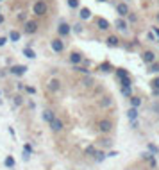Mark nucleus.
Segmentation results:
<instances>
[{"label":"nucleus","instance_id":"nucleus-1","mask_svg":"<svg viewBox=\"0 0 159 170\" xmlns=\"http://www.w3.org/2000/svg\"><path fill=\"white\" fill-rule=\"evenodd\" d=\"M113 129H115V122L111 118H98L97 120V131L100 135H109V133H113Z\"/></svg>","mask_w":159,"mask_h":170},{"label":"nucleus","instance_id":"nucleus-2","mask_svg":"<svg viewBox=\"0 0 159 170\" xmlns=\"http://www.w3.org/2000/svg\"><path fill=\"white\" fill-rule=\"evenodd\" d=\"M32 13H34V16H45V14L48 13V6H47V2H45V0H38V2H34V6H32Z\"/></svg>","mask_w":159,"mask_h":170},{"label":"nucleus","instance_id":"nucleus-3","mask_svg":"<svg viewBox=\"0 0 159 170\" xmlns=\"http://www.w3.org/2000/svg\"><path fill=\"white\" fill-rule=\"evenodd\" d=\"M38 31H39V23H38L36 20H27L25 23H23V32L25 34H36Z\"/></svg>","mask_w":159,"mask_h":170},{"label":"nucleus","instance_id":"nucleus-4","mask_svg":"<svg viewBox=\"0 0 159 170\" xmlns=\"http://www.w3.org/2000/svg\"><path fill=\"white\" fill-rule=\"evenodd\" d=\"M82 61H84V56L80 54L79 50H73V52H70V56H68V63L72 64V66H79Z\"/></svg>","mask_w":159,"mask_h":170},{"label":"nucleus","instance_id":"nucleus-5","mask_svg":"<svg viewBox=\"0 0 159 170\" xmlns=\"http://www.w3.org/2000/svg\"><path fill=\"white\" fill-rule=\"evenodd\" d=\"M50 49L54 52H57V54L65 52V41H63V38H54L50 41Z\"/></svg>","mask_w":159,"mask_h":170},{"label":"nucleus","instance_id":"nucleus-6","mask_svg":"<svg viewBox=\"0 0 159 170\" xmlns=\"http://www.w3.org/2000/svg\"><path fill=\"white\" fill-rule=\"evenodd\" d=\"M27 66L25 64H13L11 68H9V72H11V75H16V77H22V75H25L27 73Z\"/></svg>","mask_w":159,"mask_h":170},{"label":"nucleus","instance_id":"nucleus-7","mask_svg":"<svg viewBox=\"0 0 159 170\" xmlns=\"http://www.w3.org/2000/svg\"><path fill=\"white\" fill-rule=\"evenodd\" d=\"M141 61L150 66L152 63H156V52L154 50H145V52H141Z\"/></svg>","mask_w":159,"mask_h":170},{"label":"nucleus","instance_id":"nucleus-8","mask_svg":"<svg viewBox=\"0 0 159 170\" xmlns=\"http://www.w3.org/2000/svg\"><path fill=\"white\" fill-rule=\"evenodd\" d=\"M72 32V27H70V23H66V21H61L57 25V34L59 38H66V36H70Z\"/></svg>","mask_w":159,"mask_h":170},{"label":"nucleus","instance_id":"nucleus-9","mask_svg":"<svg viewBox=\"0 0 159 170\" xmlns=\"http://www.w3.org/2000/svg\"><path fill=\"white\" fill-rule=\"evenodd\" d=\"M47 90H48L50 93H57V92H61V81H59L57 77L50 79V81H48V84H47Z\"/></svg>","mask_w":159,"mask_h":170},{"label":"nucleus","instance_id":"nucleus-10","mask_svg":"<svg viewBox=\"0 0 159 170\" xmlns=\"http://www.w3.org/2000/svg\"><path fill=\"white\" fill-rule=\"evenodd\" d=\"M97 142H98V149H109V147H113V140H111V138H109L107 135H102L100 138H98V140H97Z\"/></svg>","mask_w":159,"mask_h":170},{"label":"nucleus","instance_id":"nucleus-11","mask_svg":"<svg viewBox=\"0 0 159 170\" xmlns=\"http://www.w3.org/2000/svg\"><path fill=\"white\" fill-rule=\"evenodd\" d=\"M48 125H50V131H52V133H61V131L65 129V124H63V120H61V118H57V116H56V118H54L50 124H48Z\"/></svg>","mask_w":159,"mask_h":170},{"label":"nucleus","instance_id":"nucleus-12","mask_svg":"<svg viewBox=\"0 0 159 170\" xmlns=\"http://www.w3.org/2000/svg\"><path fill=\"white\" fill-rule=\"evenodd\" d=\"M116 13H118V16H120V18H127V14L130 13L127 2H120V4H116Z\"/></svg>","mask_w":159,"mask_h":170},{"label":"nucleus","instance_id":"nucleus-13","mask_svg":"<svg viewBox=\"0 0 159 170\" xmlns=\"http://www.w3.org/2000/svg\"><path fill=\"white\" fill-rule=\"evenodd\" d=\"M95 23H97V27H98V31H107L109 27H111V23H109L106 18H102V16H98V18H95Z\"/></svg>","mask_w":159,"mask_h":170},{"label":"nucleus","instance_id":"nucleus-14","mask_svg":"<svg viewBox=\"0 0 159 170\" xmlns=\"http://www.w3.org/2000/svg\"><path fill=\"white\" fill-rule=\"evenodd\" d=\"M138 118H139V109H138V107H129V109H127V120L134 122V120H138Z\"/></svg>","mask_w":159,"mask_h":170},{"label":"nucleus","instance_id":"nucleus-15","mask_svg":"<svg viewBox=\"0 0 159 170\" xmlns=\"http://www.w3.org/2000/svg\"><path fill=\"white\" fill-rule=\"evenodd\" d=\"M113 106V97H109V95H106V97H102V99H98V107H111Z\"/></svg>","mask_w":159,"mask_h":170},{"label":"nucleus","instance_id":"nucleus-16","mask_svg":"<svg viewBox=\"0 0 159 170\" xmlns=\"http://www.w3.org/2000/svg\"><path fill=\"white\" fill-rule=\"evenodd\" d=\"M41 118H43V120L47 122V124H50V122L54 120V118H56V113H54L52 109H45L43 113H41Z\"/></svg>","mask_w":159,"mask_h":170},{"label":"nucleus","instance_id":"nucleus-17","mask_svg":"<svg viewBox=\"0 0 159 170\" xmlns=\"http://www.w3.org/2000/svg\"><path fill=\"white\" fill-rule=\"evenodd\" d=\"M106 43H107V47H113V49H116L118 45H120V38L118 36H107V40H106Z\"/></svg>","mask_w":159,"mask_h":170},{"label":"nucleus","instance_id":"nucleus-18","mask_svg":"<svg viewBox=\"0 0 159 170\" xmlns=\"http://www.w3.org/2000/svg\"><path fill=\"white\" fill-rule=\"evenodd\" d=\"M129 102H130V107H138V109H139L141 104H143V99L138 97V95H132V97L129 99Z\"/></svg>","mask_w":159,"mask_h":170},{"label":"nucleus","instance_id":"nucleus-19","mask_svg":"<svg viewBox=\"0 0 159 170\" xmlns=\"http://www.w3.org/2000/svg\"><path fill=\"white\" fill-rule=\"evenodd\" d=\"M115 27L118 29V31H127V29H129V23H127L125 18H118V20L115 21Z\"/></svg>","mask_w":159,"mask_h":170},{"label":"nucleus","instance_id":"nucleus-20","mask_svg":"<svg viewBox=\"0 0 159 170\" xmlns=\"http://www.w3.org/2000/svg\"><path fill=\"white\" fill-rule=\"evenodd\" d=\"M115 75H116V79H118V83H120V81H123V79H129V72L123 70V68H116Z\"/></svg>","mask_w":159,"mask_h":170},{"label":"nucleus","instance_id":"nucleus-21","mask_svg":"<svg viewBox=\"0 0 159 170\" xmlns=\"http://www.w3.org/2000/svg\"><path fill=\"white\" fill-rule=\"evenodd\" d=\"M106 158H107V152H106V150H102V149H98V150H97V154L93 156V159L97 161V163H102Z\"/></svg>","mask_w":159,"mask_h":170},{"label":"nucleus","instance_id":"nucleus-22","mask_svg":"<svg viewBox=\"0 0 159 170\" xmlns=\"http://www.w3.org/2000/svg\"><path fill=\"white\" fill-rule=\"evenodd\" d=\"M98 70H100V72H104V73H109V72H113L115 68H113V64H111V63L104 61V63H100V64H98Z\"/></svg>","mask_w":159,"mask_h":170},{"label":"nucleus","instance_id":"nucleus-23","mask_svg":"<svg viewBox=\"0 0 159 170\" xmlns=\"http://www.w3.org/2000/svg\"><path fill=\"white\" fill-rule=\"evenodd\" d=\"M79 16H80V20H89V18H91V11H89L88 7H82L79 11Z\"/></svg>","mask_w":159,"mask_h":170},{"label":"nucleus","instance_id":"nucleus-24","mask_svg":"<svg viewBox=\"0 0 159 170\" xmlns=\"http://www.w3.org/2000/svg\"><path fill=\"white\" fill-rule=\"evenodd\" d=\"M15 165H16L15 158L13 156H6V159H4V167H6V168H15Z\"/></svg>","mask_w":159,"mask_h":170},{"label":"nucleus","instance_id":"nucleus-25","mask_svg":"<svg viewBox=\"0 0 159 170\" xmlns=\"http://www.w3.org/2000/svg\"><path fill=\"white\" fill-rule=\"evenodd\" d=\"M23 56L27 57V59H36V52L30 49V47H25L23 49Z\"/></svg>","mask_w":159,"mask_h":170},{"label":"nucleus","instance_id":"nucleus-26","mask_svg":"<svg viewBox=\"0 0 159 170\" xmlns=\"http://www.w3.org/2000/svg\"><path fill=\"white\" fill-rule=\"evenodd\" d=\"M122 95L125 99H130L134 93H132V86H122Z\"/></svg>","mask_w":159,"mask_h":170},{"label":"nucleus","instance_id":"nucleus-27","mask_svg":"<svg viewBox=\"0 0 159 170\" xmlns=\"http://www.w3.org/2000/svg\"><path fill=\"white\" fill-rule=\"evenodd\" d=\"M147 149H148V152H150V154H154V156H157V154H159V147L156 145V143L148 142V143H147Z\"/></svg>","mask_w":159,"mask_h":170},{"label":"nucleus","instance_id":"nucleus-28","mask_svg":"<svg viewBox=\"0 0 159 170\" xmlns=\"http://www.w3.org/2000/svg\"><path fill=\"white\" fill-rule=\"evenodd\" d=\"M84 154L93 158L95 154H97V147H95V145H86V147H84Z\"/></svg>","mask_w":159,"mask_h":170},{"label":"nucleus","instance_id":"nucleus-29","mask_svg":"<svg viewBox=\"0 0 159 170\" xmlns=\"http://www.w3.org/2000/svg\"><path fill=\"white\" fill-rule=\"evenodd\" d=\"M13 106H15V107L23 106V97H22V95H18V93H16V95H13Z\"/></svg>","mask_w":159,"mask_h":170},{"label":"nucleus","instance_id":"nucleus-30","mask_svg":"<svg viewBox=\"0 0 159 170\" xmlns=\"http://www.w3.org/2000/svg\"><path fill=\"white\" fill-rule=\"evenodd\" d=\"M150 88H152V92H157L159 90V77H154L150 81Z\"/></svg>","mask_w":159,"mask_h":170},{"label":"nucleus","instance_id":"nucleus-31","mask_svg":"<svg viewBox=\"0 0 159 170\" xmlns=\"http://www.w3.org/2000/svg\"><path fill=\"white\" fill-rule=\"evenodd\" d=\"M148 72H150V73H159V61L152 63L150 66H148Z\"/></svg>","mask_w":159,"mask_h":170},{"label":"nucleus","instance_id":"nucleus-32","mask_svg":"<svg viewBox=\"0 0 159 170\" xmlns=\"http://www.w3.org/2000/svg\"><path fill=\"white\" fill-rule=\"evenodd\" d=\"M20 32H18V31H11V34H9V40H11V41H18V40H20Z\"/></svg>","mask_w":159,"mask_h":170},{"label":"nucleus","instance_id":"nucleus-33","mask_svg":"<svg viewBox=\"0 0 159 170\" xmlns=\"http://www.w3.org/2000/svg\"><path fill=\"white\" fill-rule=\"evenodd\" d=\"M73 70L75 72H79V73H84V75H88V73H89V70H88V68H84V66H73Z\"/></svg>","mask_w":159,"mask_h":170},{"label":"nucleus","instance_id":"nucleus-34","mask_svg":"<svg viewBox=\"0 0 159 170\" xmlns=\"http://www.w3.org/2000/svg\"><path fill=\"white\" fill-rule=\"evenodd\" d=\"M147 163H148V167H150V168L154 170V168H156V167H157V159H156V156H152L150 159L147 161Z\"/></svg>","mask_w":159,"mask_h":170},{"label":"nucleus","instance_id":"nucleus-35","mask_svg":"<svg viewBox=\"0 0 159 170\" xmlns=\"http://www.w3.org/2000/svg\"><path fill=\"white\" fill-rule=\"evenodd\" d=\"M68 7L70 9H79V0H68Z\"/></svg>","mask_w":159,"mask_h":170},{"label":"nucleus","instance_id":"nucleus-36","mask_svg":"<svg viewBox=\"0 0 159 170\" xmlns=\"http://www.w3.org/2000/svg\"><path fill=\"white\" fill-rule=\"evenodd\" d=\"M127 20H129L130 23H136V21H138V14L136 13H129V14H127Z\"/></svg>","mask_w":159,"mask_h":170},{"label":"nucleus","instance_id":"nucleus-37","mask_svg":"<svg viewBox=\"0 0 159 170\" xmlns=\"http://www.w3.org/2000/svg\"><path fill=\"white\" fill-rule=\"evenodd\" d=\"M82 84L86 86V88H89V86H93V79H91V77H86L84 81H82Z\"/></svg>","mask_w":159,"mask_h":170},{"label":"nucleus","instance_id":"nucleus-38","mask_svg":"<svg viewBox=\"0 0 159 170\" xmlns=\"http://www.w3.org/2000/svg\"><path fill=\"white\" fill-rule=\"evenodd\" d=\"M25 93H29V95H34V93H36V88H34V86H25Z\"/></svg>","mask_w":159,"mask_h":170},{"label":"nucleus","instance_id":"nucleus-39","mask_svg":"<svg viewBox=\"0 0 159 170\" xmlns=\"http://www.w3.org/2000/svg\"><path fill=\"white\" fill-rule=\"evenodd\" d=\"M152 156H154V154H150V152L147 150V152H143V154H141V159H143V161H148Z\"/></svg>","mask_w":159,"mask_h":170},{"label":"nucleus","instance_id":"nucleus-40","mask_svg":"<svg viewBox=\"0 0 159 170\" xmlns=\"http://www.w3.org/2000/svg\"><path fill=\"white\" fill-rule=\"evenodd\" d=\"M72 31H73V32H77V34H80V32H82V27H80V23H75Z\"/></svg>","mask_w":159,"mask_h":170},{"label":"nucleus","instance_id":"nucleus-41","mask_svg":"<svg viewBox=\"0 0 159 170\" xmlns=\"http://www.w3.org/2000/svg\"><path fill=\"white\" fill-rule=\"evenodd\" d=\"M120 86H132V83H130V77H129V79H123V81H120Z\"/></svg>","mask_w":159,"mask_h":170},{"label":"nucleus","instance_id":"nucleus-42","mask_svg":"<svg viewBox=\"0 0 159 170\" xmlns=\"http://www.w3.org/2000/svg\"><path fill=\"white\" fill-rule=\"evenodd\" d=\"M16 18H18L20 21H27V13H20L18 16H16Z\"/></svg>","mask_w":159,"mask_h":170},{"label":"nucleus","instance_id":"nucleus-43","mask_svg":"<svg viewBox=\"0 0 159 170\" xmlns=\"http://www.w3.org/2000/svg\"><path fill=\"white\" fill-rule=\"evenodd\" d=\"M23 152H27V154H30V152H32V147H30L29 143H27V145H23Z\"/></svg>","mask_w":159,"mask_h":170},{"label":"nucleus","instance_id":"nucleus-44","mask_svg":"<svg viewBox=\"0 0 159 170\" xmlns=\"http://www.w3.org/2000/svg\"><path fill=\"white\" fill-rule=\"evenodd\" d=\"M6 43H7V38L6 36H0V47H4Z\"/></svg>","mask_w":159,"mask_h":170},{"label":"nucleus","instance_id":"nucleus-45","mask_svg":"<svg viewBox=\"0 0 159 170\" xmlns=\"http://www.w3.org/2000/svg\"><path fill=\"white\" fill-rule=\"evenodd\" d=\"M115 156H118V152H116V150H109V152H107V158H115Z\"/></svg>","mask_w":159,"mask_h":170},{"label":"nucleus","instance_id":"nucleus-46","mask_svg":"<svg viewBox=\"0 0 159 170\" xmlns=\"http://www.w3.org/2000/svg\"><path fill=\"white\" fill-rule=\"evenodd\" d=\"M154 111H156V115H159V102L154 104Z\"/></svg>","mask_w":159,"mask_h":170},{"label":"nucleus","instance_id":"nucleus-47","mask_svg":"<svg viewBox=\"0 0 159 170\" xmlns=\"http://www.w3.org/2000/svg\"><path fill=\"white\" fill-rule=\"evenodd\" d=\"M16 88H18L20 92H22V90H25V86H23V83H18V84H16Z\"/></svg>","mask_w":159,"mask_h":170},{"label":"nucleus","instance_id":"nucleus-48","mask_svg":"<svg viewBox=\"0 0 159 170\" xmlns=\"http://www.w3.org/2000/svg\"><path fill=\"white\" fill-rule=\"evenodd\" d=\"M148 40H150V41H154V40H156V36H154V32H148Z\"/></svg>","mask_w":159,"mask_h":170},{"label":"nucleus","instance_id":"nucleus-49","mask_svg":"<svg viewBox=\"0 0 159 170\" xmlns=\"http://www.w3.org/2000/svg\"><path fill=\"white\" fill-rule=\"evenodd\" d=\"M130 127H132V129H136V127H138V120H134V122H130Z\"/></svg>","mask_w":159,"mask_h":170},{"label":"nucleus","instance_id":"nucleus-50","mask_svg":"<svg viewBox=\"0 0 159 170\" xmlns=\"http://www.w3.org/2000/svg\"><path fill=\"white\" fill-rule=\"evenodd\" d=\"M4 20H6V18H4V14L0 13V23H4Z\"/></svg>","mask_w":159,"mask_h":170},{"label":"nucleus","instance_id":"nucleus-51","mask_svg":"<svg viewBox=\"0 0 159 170\" xmlns=\"http://www.w3.org/2000/svg\"><path fill=\"white\" fill-rule=\"evenodd\" d=\"M154 32H156V34L159 36V29H157V27H154Z\"/></svg>","mask_w":159,"mask_h":170},{"label":"nucleus","instance_id":"nucleus-52","mask_svg":"<svg viewBox=\"0 0 159 170\" xmlns=\"http://www.w3.org/2000/svg\"><path fill=\"white\" fill-rule=\"evenodd\" d=\"M156 21L159 23V13H156Z\"/></svg>","mask_w":159,"mask_h":170},{"label":"nucleus","instance_id":"nucleus-53","mask_svg":"<svg viewBox=\"0 0 159 170\" xmlns=\"http://www.w3.org/2000/svg\"><path fill=\"white\" fill-rule=\"evenodd\" d=\"M0 104H2V92H0Z\"/></svg>","mask_w":159,"mask_h":170},{"label":"nucleus","instance_id":"nucleus-54","mask_svg":"<svg viewBox=\"0 0 159 170\" xmlns=\"http://www.w3.org/2000/svg\"><path fill=\"white\" fill-rule=\"evenodd\" d=\"M97 2H106V0H97Z\"/></svg>","mask_w":159,"mask_h":170},{"label":"nucleus","instance_id":"nucleus-55","mask_svg":"<svg viewBox=\"0 0 159 170\" xmlns=\"http://www.w3.org/2000/svg\"><path fill=\"white\" fill-rule=\"evenodd\" d=\"M157 4H159V0H157Z\"/></svg>","mask_w":159,"mask_h":170},{"label":"nucleus","instance_id":"nucleus-56","mask_svg":"<svg viewBox=\"0 0 159 170\" xmlns=\"http://www.w3.org/2000/svg\"><path fill=\"white\" fill-rule=\"evenodd\" d=\"M0 13H2V11H0Z\"/></svg>","mask_w":159,"mask_h":170},{"label":"nucleus","instance_id":"nucleus-57","mask_svg":"<svg viewBox=\"0 0 159 170\" xmlns=\"http://www.w3.org/2000/svg\"><path fill=\"white\" fill-rule=\"evenodd\" d=\"M0 2H2V0H0Z\"/></svg>","mask_w":159,"mask_h":170}]
</instances>
